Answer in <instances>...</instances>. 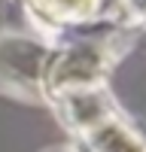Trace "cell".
I'll return each instance as SVG.
<instances>
[{
    "label": "cell",
    "mask_w": 146,
    "mask_h": 152,
    "mask_svg": "<svg viewBox=\"0 0 146 152\" xmlns=\"http://www.w3.org/2000/svg\"><path fill=\"white\" fill-rule=\"evenodd\" d=\"M49 100L61 113V122L73 134H79L91 152H146L143 137L125 122L104 85L55 94Z\"/></svg>",
    "instance_id": "cell-1"
},
{
    "label": "cell",
    "mask_w": 146,
    "mask_h": 152,
    "mask_svg": "<svg viewBox=\"0 0 146 152\" xmlns=\"http://www.w3.org/2000/svg\"><path fill=\"white\" fill-rule=\"evenodd\" d=\"M128 40L116 34V37H88V40H79L61 49H49L40 91L55 97V94L104 85V76L110 73V67L116 64Z\"/></svg>",
    "instance_id": "cell-2"
},
{
    "label": "cell",
    "mask_w": 146,
    "mask_h": 152,
    "mask_svg": "<svg viewBox=\"0 0 146 152\" xmlns=\"http://www.w3.org/2000/svg\"><path fill=\"white\" fill-rule=\"evenodd\" d=\"M46 55L49 49L34 46V40H28V37H15V34L0 37V91L36 97Z\"/></svg>",
    "instance_id": "cell-3"
},
{
    "label": "cell",
    "mask_w": 146,
    "mask_h": 152,
    "mask_svg": "<svg viewBox=\"0 0 146 152\" xmlns=\"http://www.w3.org/2000/svg\"><path fill=\"white\" fill-rule=\"evenodd\" d=\"M40 18H46L55 28L64 24H85L113 12V3L125 9V0H24Z\"/></svg>",
    "instance_id": "cell-4"
},
{
    "label": "cell",
    "mask_w": 146,
    "mask_h": 152,
    "mask_svg": "<svg viewBox=\"0 0 146 152\" xmlns=\"http://www.w3.org/2000/svg\"><path fill=\"white\" fill-rule=\"evenodd\" d=\"M125 12H128L131 18L146 21V0H125Z\"/></svg>",
    "instance_id": "cell-5"
},
{
    "label": "cell",
    "mask_w": 146,
    "mask_h": 152,
    "mask_svg": "<svg viewBox=\"0 0 146 152\" xmlns=\"http://www.w3.org/2000/svg\"><path fill=\"white\" fill-rule=\"evenodd\" d=\"M49 152H76L73 146H58V149H49Z\"/></svg>",
    "instance_id": "cell-6"
}]
</instances>
